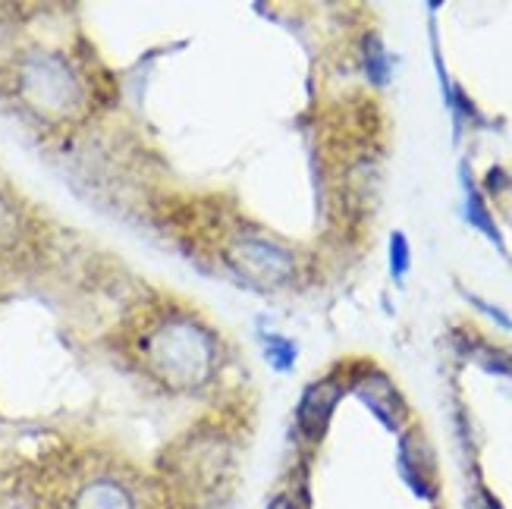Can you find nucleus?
<instances>
[{
	"mask_svg": "<svg viewBox=\"0 0 512 509\" xmlns=\"http://www.w3.org/2000/svg\"><path fill=\"white\" fill-rule=\"evenodd\" d=\"M145 365L167 390L189 393L202 387L217 368V340L195 318H164L142 343Z\"/></svg>",
	"mask_w": 512,
	"mask_h": 509,
	"instance_id": "f257e3e1",
	"label": "nucleus"
},
{
	"mask_svg": "<svg viewBox=\"0 0 512 509\" xmlns=\"http://www.w3.org/2000/svg\"><path fill=\"white\" fill-rule=\"evenodd\" d=\"M19 88L38 114L66 117L82 101V88L73 70L54 54H32L19 70Z\"/></svg>",
	"mask_w": 512,
	"mask_h": 509,
	"instance_id": "f03ea898",
	"label": "nucleus"
},
{
	"mask_svg": "<svg viewBox=\"0 0 512 509\" xmlns=\"http://www.w3.org/2000/svg\"><path fill=\"white\" fill-rule=\"evenodd\" d=\"M230 268L246 277L258 290H277V286L293 280L296 261L283 246L271 239H236L227 249Z\"/></svg>",
	"mask_w": 512,
	"mask_h": 509,
	"instance_id": "7ed1b4c3",
	"label": "nucleus"
},
{
	"mask_svg": "<svg viewBox=\"0 0 512 509\" xmlns=\"http://www.w3.org/2000/svg\"><path fill=\"white\" fill-rule=\"evenodd\" d=\"M340 396H343V387L333 378H324V381H315V384L305 387L299 409H296V422L308 440H318L327 431L330 415H333V409H337Z\"/></svg>",
	"mask_w": 512,
	"mask_h": 509,
	"instance_id": "20e7f679",
	"label": "nucleus"
},
{
	"mask_svg": "<svg viewBox=\"0 0 512 509\" xmlns=\"http://www.w3.org/2000/svg\"><path fill=\"white\" fill-rule=\"evenodd\" d=\"M355 393H359V400L381 418V422L390 428V431H396L399 428V418L406 415V406H403V400H399V393H396V387L390 384V378L387 374H381V371H368L365 378L355 384Z\"/></svg>",
	"mask_w": 512,
	"mask_h": 509,
	"instance_id": "39448f33",
	"label": "nucleus"
},
{
	"mask_svg": "<svg viewBox=\"0 0 512 509\" xmlns=\"http://www.w3.org/2000/svg\"><path fill=\"white\" fill-rule=\"evenodd\" d=\"M399 472H403L406 484L418 497H434L437 484H434V462L425 444H418V437L409 434L403 437V447H399Z\"/></svg>",
	"mask_w": 512,
	"mask_h": 509,
	"instance_id": "423d86ee",
	"label": "nucleus"
},
{
	"mask_svg": "<svg viewBox=\"0 0 512 509\" xmlns=\"http://www.w3.org/2000/svg\"><path fill=\"white\" fill-rule=\"evenodd\" d=\"M459 180H462V189H465V220H469V224H472L475 230H481L487 239H491L497 249H503V236H500V230H497V224H494L491 211H487L484 198L478 195V189H475V183H472L469 167H462Z\"/></svg>",
	"mask_w": 512,
	"mask_h": 509,
	"instance_id": "0eeeda50",
	"label": "nucleus"
},
{
	"mask_svg": "<svg viewBox=\"0 0 512 509\" xmlns=\"http://www.w3.org/2000/svg\"><path fill=\"white\" fill-rule=\"evenodd\" d=\"M76 509H136L132 497L114 481H95L79 494Z\"/></svg>",
	"mask_w": 512,
	"mask_h": 509,
	"instance_id": "6e6552de",
	"label": "nucleus"
},
{
	"mask_svg": "<svg viewBox=\"0 0 512 509\" xmlns=\"http://www.w3.org/2000/svg\"><path fill=\"white\" fill-rule=\"evenodd\" d=\"M296 356H299V346L286 337H277V334H267L264 337V359L271 362L274 371H289L296 365Z\"/></svg>",
	"mask_w": 512,
	"mask_h": 509,
	"instance_id": "1a4fd4ad",
	"label": "nucleus"
},
{
	"mask_svg": "<svg viewBox=\"0 0 512 509\" xmlns=\"http://www.w3.org/2000/svg\"><path fill=\"white\" fill-rule=\"evenodd\" d=\"M365 73L374 85H387V79H390V57L377 38H368V44H365Z\"/></svg>",
	"mask_w": 512,
	"mask_h": 509,
	"instance_id": "9d476101",
	"label": "nucleus"
},
{
	"mask_svg": "<svg viewBox=\"0 0 512 509\" xmlns=\"http://www.w3.org/2000/svg\"><path fill=\"white\" fill-rule=\"evenodd\" d=\"M409 264H412V252H409V239L406 233H393L390 236V277L396 283H403L409 274Z\"/></svg>",
	"mask_w": 512,
	"mask_h": 509,
	"instance_id": "9b49d317",
	"label": "nucleus"
},
{
	"mask_svg": "<svg viewBox=\"0 0 512 509\" xmlns=\"http://www.w3.org/2000/svg\"><path fill=\"white\" fill-rule=\"evenodd\" d=\"M478 308H481V312H487V315H491L497 324H503V327H512V321L506 318V312H500V308H494V305H487V302H481V299H472Z\"/></svg>",
	"mask_w": 512,
	"mask_h": 509,
	"instance_id": "f8f14e48",
	"label": "nucleus"
},
{
	"mask_svg": "<svg viewBox=\"0 0 512 509\" xmlns=\"http://www.w3.org/2000/svg\"><path fill=\"white\" fill-rule=\"evenodd\" d=\"M267 509H296V500L289 494H277L271 503H267Z\"/></svg>",
	"mask_w": 512,
	"mask_h": 509,
	"instance_id": "ddd939ff",
	"label": "nucleus"
}]
</instances>
